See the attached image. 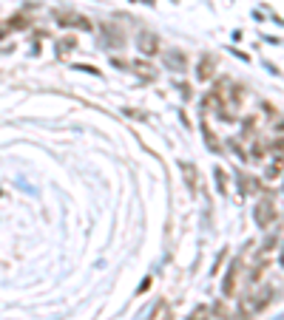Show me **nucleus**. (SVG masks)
Masks as SVG:
<instances>
[{
    "mask_svg": "<svg viewBox=\"0 0 284 320\" xmlns=\"http://www.w3.org/2000/svg\"><path fill=\"white\" fill-rule=\"evenodd\" d=\"M140 43H142V51H145V54H154V51H156V37H154V34H142Z\"/></svg>",
    "mask_w": 284,
    "mask_h": 320,
    "instance_id": "nucleus-1",
    "label": "nucleus"
},
{
    "mask_svg": "<svg viewBox=\"0 0 284 320\" xmlns=\"http://www.w3.org/2000/svg\"><path fill=\"white\" fill-rule=\"evenodd\" d=\"M199 77H210V62H202V68H199Z\"/></svg>",
    "mask_w": 284,
    "mask_h": 320,
    "instance_id": "nucleus-2",
    "label": "nucleus"
}]
</instances>
